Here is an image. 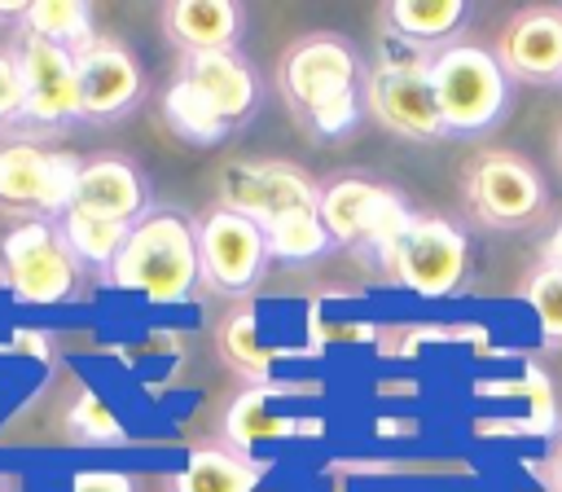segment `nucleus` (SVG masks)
Here are the masks:
<instances>
[{
  "label": "nucleus",
  "mask_w": 562,
  "mask_h": 492,
  "mask_svg": "<svg viewBox=\"0 0 562 492\" xmlns=\"http://www.w3.org/2000/svg\"><path fill=\"white\" fill-rule=\"evenodd\" d=\"M0 272L18 303L48 308L75 299L79 264L66 250L57 220H22L0 237Z\"/></svg>",
  "instance_id": "6"
},
{
  "label": "nucleus",
  "mask_w": 562,
  "mask_h": 492,
  "mask_svg": "<svg viewBox=\"0 0 562 492\" xmlns=\"http://www.w3.org/2000/svg\"><path fill=\"white\" fill-rule=\"evenodd\" d=\"M198 268L215 294H250L268 264L263 228L237 211H206L198 224Z\"/></svg>",
  "instance_id": "11"
},
{
  "label": "nucleus",
  "mask_w": 562,
  "mask_h": 492,
  "mask_svg": "<svg viewBox=\"0 0 562 492\" xmlns=\"http://www.w3.org/2000/svg\"><path fill=\"white\" fill-rule=\"evenodd\" d=\"M22 123V75L13 53L0 48V132H18Z\"/></svg>",
  "instance_id": "28"
},
{
  "label": "nucleus",
  "mask_w": 562,
  "mask_h": 492,
  "mask_svg": "<svg viewBox=\"0 0 562 492\" xmlns=\"http://www.w3.org/2000/svg\"><path fill=\"white\" fill-rule=\"evenodd\" d=\"M75 206L123 220V224H136L149 211V189H145V176L127 158H92L79 171Z\"/></svg>",
  "instance_id": "16"
},
{
  "label": "nucleus",
  "mask_w": 562,
  "mask_h": 492,
  "mask_svg": "<svg viewBox=\"0 0 562 492\" xmlns=\"http://www.w3.org/2000/svg\"><path fill=\"white\" fill-rule=\"evenodd\" d=\"M281 88L321 136H342L360 123V57L334 31H312L285 48Z\"/></svg>",
  "instance_id": "2"
},
{
  "label": "nucleus",
  "mask_w": 562,
  "mask_h": 492,
  "mask_svg": "<svg viewBox=\"0 0 562 492\" xmlns=\"http://www.w3.org/2000/svg\"><path fill=\"white\" fill-rule=\"evenodd\" d=\"M220 356L233 373H241L246 382H263L272 373V351L259 343V321L255 312H233L224 325H220Z\"/></svg>",
  "instance_id": "24"
},
{
  "label": "nucleus",
  "mask_w": 562,
  "mask_h": 492,
  "mask_svg": "<svg viewBox=\"0 0 562 492\" xmlns=\"http://www.w3.org/2000/svg\"><path fill=\"white\" fill-rule=\"evenodd\" d=\"M224 435H228V444H233L237 452L250 457L255 444L281 439V435H285V422L268 413V391H263V387H250V391H241V395L228 404V413H224Z\"/></svg>",
  "instance_id": "25"
},
{
  "label": "nucleus",
  "mask_w": 562,
  "mask_h": 492,
  "mask_svg": "<svg viewBox=\"0 0 562 492\" xmlns=\"http://www.w3.org/2000/svg\"><path fill=\"white\" fill-rule=\"evenodd\" d=\"M430 92L439 105L443 136H479L509 114V75L501 70L496 53L470 40H452L430 53Z\"/></svg>",
  "instance_id": "3"
},
{
  "label": "nucleus",
  "mask_w": 562,
  "mask_h": 492,
  "mask_svg": "<svg viewBox=\"0 0 562 492\" xmlns=\"http://www.w3.org/2000/svg\"><path fill=\"white\" fill-rule=\"evenodd\" d=\"M26 35H40L48 44H61L70 53L88 48L97 40L92 31V9L83 0H31L26 13H22V26Z\"/></svg>",
  "instance_id": "22"
},
{
  "label": "nucleus",
  "mask_w": 562,
  "mask_h": 492,
  "mask_svg": "<svg viewBox=\"0 0 562 492\" xmlns=\"http://www.w3.org/2000/svg\"><path fill=\"white\" fill-rule=\"evenodd\" d=\"M470 268V242L465 233L443 220V215H413L404 242L395 246V255L386 259V272L422 294V299H443L465 281Z\"/></svg>",
  "instance_id": "10"
},
{
  "label": "nucleus",
  "mask_w": 562,
  "mask_h": 492,
  "mask_svg": "<svg viewBox=\"0 0 562 492\" xmlns=\"http://www.w3.org/2000/svg\"><path fill=\"white\" fill-rule=\"evenodd\" d=\"M316 198H321V185L303 167L281 158H237L220 171V206L255 220L259 228L281 211L316 206Z\"/></svg>",
  "instance_id": "12"
},
{
  "label": "nucleus",
  "mask_w": 562,
  "mask_h": 492,
  "mask_svg": "<svg viewBox=\"0 0 562 492\" xmlns=\"http://www.w3.org/2000/svg\"><path fill=\"white\" fill-rule=\"evenodd\" d=\"M501 70L522 83H562V4H527L518 9L496 44Z\"/></svg>",
  "instance_id": "14"
},
{
  "label": "nucleus",
  "mask_w": 562,
  "mask_h": 492,
  "mask_svg": "<svg viewBox=\"0 0 562 492\" xmlns=\"http://www.w3.org/2000/svg\"><path fill=\"white\" fill-rule=\"evenodd\" d=\"M263 466L237 448L202 444L184 457V470L176 474V492H255Z\"/></svg>",
  "instance_id": "19"
},
{
  "label": "nucleus",
  "mask_w": 562,
  "mask_h": 492,
  "mask_svg": "<svg viewBox=\"0 0 562 492\" xmlns=\"http://www.w3.org/2000/svg\"><path fill=\"white\" fill-rule=\"evenodd\" d=\"M263 242H268V255L272 259H285V264H303V259H316L334 246L329 228L321 224L316 206H299V211H281L277 220L263 224Z\"/></svg>",
  "instance_id": "23"
},
{
  "label": "nucleus",
  "mask_w": 562,
  "mask_h": 492,
  "mask_svg": "<svg viewBox=\"0 0 562 492\" xmlns=\"http://www.w3.org/2000/svg\"><path fill=\"white\" fill-rule=\"evenodd\" d=\"M110 286L140 294L149 303H184L193 294V286L202 281L198 268V228L184 220V211L171 206H149L132 228L123 250L114 255Z\"/></svg>",
  "instance_id": "1"
},
{
  "label": "nucleus",
  "mask_w": 562,
  "mask_h": 492,
  "mask_svg": "<svg viewBox=\"0 0 562 492\" xmlns=\"http://www.w3.org/2000/svg\"><path fill=\"white\" fill-rule=\"evenodd\" d=\"M162 31L184 53H224L241 31L233 0H171L162 4Z\"/></svg>",
  "instance_id": "17"
},
{
  "label": "nucleus",
  "mask_w": 562,
  "mask_h": 492,
  "mask_svg": "<svg viewBox=\"0 0 562 492\" xmlns=\"http://www.w3.org/2000/svg\"><path fill=\"white\" fill-rule=\"evenodd\" d=\"M79 70V123H114L132 114L145 97V70L123 40L97 35L75 53Z\"/></svg>",
  "instance_id": "13"
},
{
  "label": "nucleus",
  "mask_w": 562,
  "mask_h": 492,
  "mask_svg": "<svg viewBox=\"0 0 562 492\" xmlns=\"http://www.w3.org/2000/svg\"><path fill=\"white\" fill-rule=\"evenodd\" d=\"M22 13H26V4H13V0H0V22H13V26H22Z\"/></svg>",
  "instance_id": "32"
},
{
  "label": "nucleus",
  "mask_w": 562,
  "mask_h": 492,
  "mask_svg": "<svg viewBox=\"0 0 562 492\" xmlns=\"http://www.w3.org/2000/svg\"><path fill=\"white\" fill-rule=\"evenodd\" d=\"M127 228L132 224L97 215V211H83V206H70L66 215H57V233H61L66 250L75 255V264H88V268H101V272H110L114 255L127 242Z\"/></svg>",
  "instance_id": "20"
},
{
  "label": "nucleus",
  "mask_w": 562,
  "mask_h": 492,
  "mask_svg": "<svg viewBox=\"0 0 562 492\" xmlns=\"http://www.w3.org/2000/svg\"><path fill=\"white\" fill-rule=\"evenodd\" d=\"M544 202L549 189L536 163L514 149H483L465 167V206L487 228H522L544 211Z\"/></svg>",
  "instance_id": "8"
},
{
  "label": "nucleus",
  "mask_w": 562,
  "mask_h": 492,
  "mask_svg": "<svg viewBox=\"0 0 562 492\" xmlns=\"http://www.w3.org/2000/svg\"><path fill=\"white\" fill-rule=\"evenodd\" d=\"M527 391H531V400H536V417L527 422V431H549V422H553V395H549V378L536 369V365H527Z\"/></svg>",
  "instance_id": "29"
},
{
  "label": "nucleus",
  "mask_w": 562,
  "mask_h": 492,
  "mask_svg": "<svg viewBox=\"0 0 562 492\" xmlns=\"http://www.w3.org/2000/svg\"><path fill=\"white\" fill-rule=\"evenodd\" d=\"M540 250H544V264H553V268H562V220L553 224V233L544 237V246H540Z\"/></svg>",
  "instance_id": "31"
},
{
  "label": "nucleus",
  "mask_w": 562,
  "mask_h": 492,
  "mask_svg": "<svg viewBox=\"0 0 562 492\" xmlns=\"http://www.w3.org/2000/svg\"><path fill=\"white\" fill-rule=\"evenodd\" d=\"M470 18L465 0H391L382 4V26L391 40L413 48H443L448 35H457Z\"/></svg>",
  "instance_id": "18"
},
{
  "label": "nucleus",
  "mask_w": 562,
  "mask_h": 492,
  "mask_svg": "<svg viewBox=\"0 0 562 492\" xmlns=\"http://www.w3.org/2000/svg\"><path fill=\"white\" fill-rule=\"evenodd\" d=\"M527 303L536 312V325H540L544 347H562V268L540 264L527 277Z\"/></svg>",
  "instance_id": "26"
},
{
  "label": "nucleus",
  "mask_w": 562,
  "mask_h": 492,
  "mask_svg": "<svg viewBox=\"0 0 562 492\" xmlns=\"http://www.w3.org/2000/svg\"><path fill=\"white\" fill-rule=\"evenodd\" d=\"M316 215L338 246H369L382 255V264L395 255V246L404 242L413 224V211L395 189L360 180V176H338L321 185Z\"/></svg>",
  "instance_id": "5"
},
{
  "label": "nucleus",
  "mask_w": 562,
  "mask_h": 492,
  "mask_svg": "<svg viewBox=\"0 0 562 492\" xmlns=\"http://www.w3.org/2000/svg\"><path fill=\"white\" fill-rule=\"evenodd\" d=\"M70 492H136V488L119 470H79L70 479Z\"/></svg>",
  "instance_id": "30"
},
{
  "label": "nucleus",
  "mask_w": 562,
  "mask_h": 492,
  "mask_svg": "<svg viewBox=\"0 0 562 492\" xmlns=\"http://www.w3.org/2000/svg\"><path fill=\"white\" fill-rule=\"evenodd\" d=\"M162 123L180 136V141H189V145H215V141H224L228 136V127L233 123H224L220 114H215V105L189 83V79H171L167 83V92H162Z\"/></svg>",
  "instance_id": "21"
},
{
  "label": "nucleus",
  "mask_w": 562,
  "mask_h": 492,
  "mask_svg": "<svg viewBox=\"0 0 562 492\" xmlns=\"http://www.w3.org/2000/svg\"><path fill=\"white\" fill-rule=\"evenodd\" d=\"M180 79H189L224 123H237L255 110L259 101V79H255V66L246 57H237L233 48L224 53H184L180 62Z\"/></svg>",
  "instance_id": "15"
},
{
  "label": "nucleus",
  "mask_w": 562,
  "mask_h": 492,
  "mask_svg": "<svg viewBox=\"0 0 562 492\" xmlns=\"http://www.w3.org/2000/svg\"><path fill=\"white\" fill-rule=\"evenodd\" d=\"M66 426L79 444H123L127 431L119 426V417L110 413V404L97 395V391H79L70 413H66Z\"/></svg>",
  "instance_id": "27"
},
{
  "label": "nucleus",
  "mask_w": 562,
  "mask_h": 492,
  "mask_svg": "<svg viewBox=\"0 0 562 492\" xmlns=\"http://www.w3.org/2000/svg\"><path fill=\"white\" fill-rule=\"evenodd\" d=\"M0 488H4V479H0Z\"/></svg>",
  "instance_id": "34"
},
{
  "label": "nucleus",
  "mask_w": 562,
  "mask_h": 492,
  "mask_svg": "<svg viewBox=\"0 0 562 492\" xmlns=\"http://www.w3.org/2000/svg\"><path fill=\"white\" fill-rule=\"evenodd\" d=\"M558 488H562V474H558Z\"/></svg>",
  "instance_id": "33"
},
{
  "label": "nucleus",
  "mask_w": 562,
  "mask_h": 492,
  "mask_svg": "<svg viewBox=\"0 0 562 492\" xmlns=\"http://www.w3.org/2000/svg\"><path fill=\"white\" fill-rule=\"evenodd\" d=\"M83 163L66 149H40L31 141L0 145V211L31 220H57L75 206Z\"/></svg>",
  "instance_id": "7"
},
{
  "label": "nucleus",
  "mask_w": 562,
  "mask_h": 492,
  "mask_svg": "<svg viewBox=\"0 0 562 492\" xmlns=\"http://www.w3.org/2000/svg\"><path fill=\"white\" fill-rule=\"evenodd\" d=\"M404 44L400 40H382V57L378 66L364 75V105L373 110V119L404 136V141H435L443 136V123H439V105H435V92H430V53L426 48H413L400 53Z\"/></svg>",
  "instance_id": "4"
},
{
  "label": "nucleus",
  "mask_w": 562,
  "mask_h": 492,
  "mask_svg": "<svg viewBox=\"0 0 562 492\" xmlns=\"http://www.w3.org/2000/svg\"><path fill=\"white\" fill-rule=\"evenodd\" d=\"M22 75V132H61L79 123V70L75 53L61 44H48L40 35L18 31V44L9 48Z\"/></svg>",
  "instance_id": "9"
}]
</instances>
